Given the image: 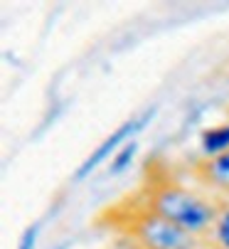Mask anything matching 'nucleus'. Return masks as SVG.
Here are the masks:
<instances>
[{
  "mask_svg": "<svg viewBox=\"0 0 229 249\" xmlns=\"http://www.w3.org/2000/svg\"><path fill=\"white\" fill-rule=\"evenodd\" d=\"M207 244L212 249H229V197L219 200V212L207 234Z\"/></svg>",
  "mask_w": 229,
  "mask_h": 249,
  "instance_id": "obj_6",
  "label": "nucleus"
},
{
  "mask_svg": "<svg viewBox=\"0 0 229 249\" xmlns=\"http://www.w3.org/2000/svg\"><path fill=\"white\" fill-rule=\"evenodd\" d=\"M156 116V109H148V111H143V114H138V116H133V119H128L126 124H121L116 131H113L111 136H106L101 143L91 151V156L79 165V170H76V175H74V180H84V178L94 170V168H99L108 156L113 158L123 146H126V138H131V136H136V133H141L143 128H145V124Z\"/></svg>",
  "mask_w": 229,
  "mask_h": 249,
  "instance_id": "obj_3",
  "label": "nucleus"
},
{
  "mask_svg": "<svg viewBox=\"0 0 229 249\" xmlns=\"http://www.w3.org/2000/svg\"><path fill=\"white\" fill-rule=\"evenodd\" d=\"M138 197L156 215L165 217L168 222L202 239H207L219 212V200L210 197L202 190L185 185L175 175L165 170H156V168L145 173Z\"/></svg>",
  "mask_w": 229,
  "mask_h": 249,
  "instance_id": "obj_1",
  "label": "nucleus"
},
{
  "mask_svg": "<svg viewBox=\"0 0 229 249\" xmlns=\"http://www.w3.org/2000/svg\"><path fill=\"white\" fill-rule=\"evenodd\" d=\"M193 178L207 190H214L229 197V151L210 158H200L193 163Z\"/></svg>",
  "mask_w": 229,
  "mask_h": 249,
  "instance_id": "obj_4",
  "label": "nucleus"
},
{
  "mask_svg": "<svg viewBox=\"0 0 229 249\" xmlns=\"http://www.w3.org/2000/svg\"><path fill=\"white\" fill-rule=\"evenodd\" d=\"M200 151L205 158L229 151V121L217 124V126H207L200 133Z\"/></svg>",
  "mask_w": 229,
  "mask_h": 249,
  "instance_id": "obj_5",
  "label": "nucleus"
},
{
  "mask_svg": "<svg viewBox=\"0 0 229 249\" xmlns=\"http://www.w3.org/2000/svg\"><path fill=\"white\" fill-rule=\"evenodd\" d=\"M104 217L108 225L121 232L133 249H205L207 239L185 232L182 227L156 215L150 207L136 200H123L113 207H106Z\"/></svg>",
  "mask_w": 229,
  "mask_h": 249,
  "instance_id": "obj_2",
  "label": "nucleus"
},
{
  "mask_svg": "<svg viewBox=\"0 0 229 249\" xmlns=\"http://www.w3.org/2000/svg\"><path fill=\"white\" fill-rule=\"evenodd\" d=\"M37 232H40V227H37V225L27 227V230L22 232V237H20V244H18V249H35V242H37Z\"/></svg>",
  "mask_w": 229,
  "mask_h": 249,
  "instance_id": "obj_8",
  "label": "nucleus"
},
{
  "mask_svg": "<svg viewBox=\"0 0 229 249\" xmlns=\"http://www.w3.org/2000/svg\"><path fill=\"white\" fill-rule=\"evenodd\" d=\"M136 151H138V146L136 143H126L116 156L111 158V163H108V173L111 175H119V173H123L128 165H131V160H133V156H136Z\"/></svg>",
  "mask_w": 229,
  "mask_h": 249,
  "instance_id": "obj_7",
  "label": "nucleus"
},
{
  "mask_svg": "<svg viewBox=\"0 0 229 249\" xmlns=\"http://www.w3.org/2000/svg\"><path fill=\"white\" fill-rule=\"evenodd\" d=\"M205 249H212V247H210V244H207V247H205Z\"/></svg>",
  "mask_w": 229,
  "mask_h": 249,
  "instance_id": "obj_9",
  "label": "nucleus"
}]
</instances>
